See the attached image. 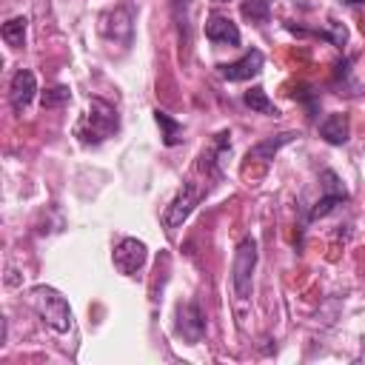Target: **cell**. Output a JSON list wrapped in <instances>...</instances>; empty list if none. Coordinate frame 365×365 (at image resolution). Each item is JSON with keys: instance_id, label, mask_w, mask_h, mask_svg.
Here are the masks:
<instances>
[{"instance_id": "obj_1", "label": "cell", "mask_w": 365, "mask_h": 365, "mask_svg": "<svg viewBox=\"0 0 365 365\" xmlns=\"http://www.w3.org/2000/svg\"><path fill=\"white\" fill-rule=\"evenodd\" d=\"M120 128V117H117V108L106 100H88V111L80 117L74 134L83 145H97L103 140H108L114 131Z\"/></svg>"}, {"instance_id": "obj_2", "label": "cell", "mask_w": 365, "mask_h": 365, "mask_svg": "<svg viewBox=\"0 0 365 365\" xmlns=\"http://www.w3.org/2000/svg\"><path fill=\"white\" fill-rule=\"evenodd\" d=\"M29 302L31 308L43 317V322L48 328H54L57 334H66L71 328V308H68V299L51 288V285H34L29 291Z\"/></svg>"}, {"instance_id": "obj_3", "label": "cell", "mask_w": 365, "mask_h": 365, "mask_svg": "<svg viewBox=\"0 0 365 365\" xmlns=\"http://www.w3.org/2000/svg\"><path fill=\"white\" fill-rule=\"evenodd\" d=\"M254 268H257V240H254V237H245V240H240V245H237L234 268H231L234 294H237V299H242V302L251 297Z\"/></svg>"}, {"instance_id": "obj_4", "label": "cell", "mask_w": 365, "mask_h": 365, "mask_svg": "<svg viewBox=\"0 0 365 365\" xmlns=\"http://www.w3.org/2000/svg\"><path fill=\"white\" fill-rule=\"evenodd\" d=\"M205 194H208V185H200V182H194V180L182 182L180 194L171 200V205H168L165 214H163V225H165V228H177V225H182V222L191 217V211L197 208V202H200Z\"/></svg>"}, {"instance_id": "obj_5", "label": "cell", "mask_w": 365, "mask_h": 365, "mask_svg": "<svg viewBox=\"0 0 365 365\" xmlns=\"http://www.w3.org/2000/svg\"><path fill=\"white\" fill-rule=\"evenodd\" d=\"M111 259H114V268H117L120 274L131 277V274H137V271L145 265V259H148V248H145L143 240H137V237H125V240H120V242L114 245Z\"/></svg>"}, {"instance_id": "obj_6", "label": "cell", "mask_w": 365, "mask_h": 365, "mask_svg": "<svg viewBox=\"0 0 365 365\" xmlns=\"http://www.w3.org/2000/svg\"><path fill=\"white\" fill-rule=\"evenodd\" d=\"M177 334L188 342V345H197L205 334V317H202V308L197 299L185 302L177 308Z\"/></svg>"}, {"instance_id": "obj_7", "label": "cell", "mask_w": 365, "mask_h": 365, "mask_svg": "<svg viewBox=\"0 0 365 365\" xmlns=\"http://www.w3.org/2000/svg\"><path fill=\"white\" fill-rule=\"evenodd\" d=\"M262 63H265L262 51H259V48H248L240 60L222 63V66H220V74H222L228 83H242V80H251L254 74H259V71H262Z\"/></svg>"}, {"instance_id": "obj_8", "label": "cell", "mask_w": 365, "mask_h": 365, "mask_svg": "<svg viewBox=\"0 0 365 365\" xmlns=\"http://www.w3.org/2000/svg\"><path fill=\"white\" fill-rule=\"evenodd\" d=\"M34 94H37V77H34V71H29V68L14 71L11 86H9V103H11V108L17 114H23L29 108V103L34 100Z\"/></svg>"}, {"instance_id": "obj_9", "label": "cell", "mask_w": 365, "mask_h": 365, "mask_svg": "<svg viewBox=\"0 0 365 365\" xmlns=\"http://www.w3.org/2000/svg\"><path fill=\"white\" fill-rule=\"evenodd\" d=\"M322 185H325V194L317 200V205L311 208L308 220H319V217H325L328 211H334L339 202H345V200H348V191L342 188V182L336 180V174H334V171H322Z\"/></svg>"}, {"instance_id": "obj_10", "label": "cell", "mask_w": 365, "mask_h": 365, "mask_svg": "<svg viewBox=\"0 0 365 365\" xmlns=\"http://www.w3.org/2000/svg\"><path fill=\"white\" fill-rule=\"evenodd\" d=\"M205 37L211 43H220V46H240V29L225 14H211L205 20Z\"/></svg>"}, {"instance_id": "obj_11", "label": "cell", "mask_w": 365, "mask_h": 365, "mask_svg": "<svg viewBox=\"0 0 365 365\" xmlns=\"http://www.w3.org/2000/svg\"><path fill=\"white\" fill-rule=\"evenodd\" d=\"M348 134H351V123H348V114H328L322 123H319V137L331 145H342L348 143Z\"/></svg>"}, {"instance_id": "obj_12", "label": "cell", "mask_w": 365, "mask_h": 365, "mask_svg": "<svg viewBox=\"0 0 365 365\" xmlns=\"http://www.w3.org/2000/svg\"><path fill=\"white\" fill-rule=\"evenodd\" d=\"M297 137V131H282V134H277V137H268V140H262V143H257L254 148H248V160L254 157V160H274V154L282 148V145H288L291 140Z\"/></svg>"}, {"instance_id": "obj_13", "label": "cell", "mask_w": 365, "mask_h": 365, "mask_svg": "<svg viewBox=\"0 0 365 365\" xmlns=\"http://www.w3.org/2000/svg\"><path fill=\"white\" fill-rule=\"evenodd\" d=\"M242 103L251 108V111H259V114H279V108L268 100V94H265V88H259V86H254V88H248L245 94H242Z\"/></svg>"}, {"instance_id": "obj_14", "label": "cell", "mask_w": 365, "mask_h": 365, "mask_svg": "<svg viewBox=\"0 0 365 365\" xmlns=\"http://www.w3.org/2000/svg\"><path fill=\"white\" fill-rule=\"evenodd\" d=\"M154 120H157V125L163 128V143L165 145H177L180 140H182V123H177L171 114H165V111H154Z\"/></svg>"}, {"instance_id": "obj_15", "label": "cell", "mask_w": 365, "mask_h": 365, "mask_svg": "<svg viewBox=\"0 0 365 365\" xmlns=\"http://www.w3.org/2000/svg\"><path fill=\"white\" fill-rule=\"evenodd\" d=\"M26 17H11V20H6L3 23V29H0V34H3V40L11 46V48H20L23 43H26Z\"/></svg>"}, {"instance_id": "obj_16", "label": "cell", "mask_w": 365, "mask_h": 365, "mask_svg": "<svg viewBox=\"0 0 365 365\" xmlns=\"http://www.w3.org/2000/svg\"><path fill=\"white\" fill-rule=\"evenodd\" d=\"M108 14H111V20H114L117 26H103L100 31H103V34H106L108 40H114V43H117V29H123V31H125V34L131 37V29H134V26H131V11H128L125 6H120V9L108 11Z\"/></svg>"}, {"instance_id": "obj_17", "label": "cell", "mask_w": 365, "mask_h": 365, "mask_svg": "<svg viewBox=\"0 0 365 365\" xmlns=\"http://www.w3.org/2000/svg\"><path fill=\"white\" fill-rule=\"evenodd\" d=\"M240 11H242L245 20L257 23V26L268 23V17H271V6H268V0H245Z\"/></svg>"}, {"instance_id": "obj_18", "label": "cell", "mask_w": 365, "mask_h": 365, "mask_svg": "<svg viewBox=\"0 0 365 365\" xmlns=\"http://www.w3.org/2000/svg\"><path fill=\"white\" fill-rule=\"evenodd\" d=\"M68 100H71V91H68L66 86H54V88H46V91H43V97H40L43 108H60V106H66Z\"/></svg>"}, {"instance_id": "obj_19", "label": "cell", "mask_w": 365, "mask_h": 365, "mask_svg": "<svg viewBox=\"0 0 365 365\" xmlns=\"http://www.w3.org/2000/svg\"><path fill=\"white\" fill-rule=\"evenodd\" d=\"M345 3H365V0H345Z\"/></svg>"}, {"instance_id": "obj_20", "label": "cell", "mask_w": 365, "mask_h": 365, "mask_svg": "<svg viewBox=\"0 0 365 365\" xmlns=\"http://www.w3.org/2000/svg\"><path fill=\"white\" fill-rule=\"evenodd\" d=\"M214 3H228V0H214Z\"/></svg>"}]
</instances>
